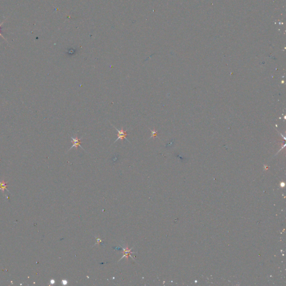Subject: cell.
Wrapping results in <instances>:
<instances>
[{
	"label": "cell",
	"instance_id": "6da1fadb",
	"mask_svg": "<svg viewBox=\"0 0 286 286\" xmlns=\"http://www.w3.org/2000/svg\"><path fill=\"white\" fill-rule=\"evenodd\" d=\"M113 127H114V126H113ZM114 127L116 129V130L117 131H118V139H117L116 140V141H115V142L114 143L116 142L117 141H118V140H119V139L122 140L123 139H126L127 141H128V142H129V141L128 140V139H127V138L126 137V135H127L126 132H125V131H123V129H121V130H118V129L116 128V127Z\"/></svg>",
	"mask_w": 286,
	"mask_h": 286
},
{
	"label": "cell",
	"instance_id": "7a4b0ae2",
	"mask_svg": "<svg viewBox=\"0 0 286 286\" xmlns=\"http://www.w3.org/2000/svg\"><path fill=\"white\" fill-rule=\"evenodd\" d=\"M71 139L72 140V142L73 143V145H72V147L70 148L69 150L68 151H69L71 149H72V148H77L78 146H80L83 149V147H82L81 145V141H80V140L82 139V137H81V138H78V137H73L71 136Z\"/></svg>",
	"mask_w": 286,
	"mask_h": 286
},
{
	"label": "cell",
	"instance_id": "3957f363",
	"mask_svg": "<svg viewBox=\"0 0 286 286\" xmlns=\"http://www.w3.org/2000/svg\"><path fill=\"white\" fill-rule=\"evenodd\" d=\"M150 131L151 132V135L150 138H151V137H156V135H157V132H156V130H153V131H152V130H150Z\"/></svg>",
	"mask_w": 286,
	"mask_h": 286
},
{
	"label": "cell",
	"instance_id": "277c9868",
	"mask_svg": "<svg viewBox=\"0 0 286 286\" xmlns=\"http://www.w3.org/2000/svg\"><path fill=\"white\" fill-rule=\"evenodd\" d=\"M0 185H1V186H0V187H1V188H0V189H3H3H5V188H6V185L5 183H4V182H3V183H0Z\"/></svg>",
	"mask_w": 286,
	"mask_h": 286
},
{
	"label": "cell",
	"instance_id": "5b68a950",
	"mask_svg": "<svg viewBox=\"0 0 286 286\" xmlns=\"http://www.w3.org/2000/svg\"><path fill=\"white\" fill-rule=\"evenodd\" d=\"M0 36H1V37H3V39H5V40H6V41H7V40H6V39H5V37H4V36H3V35H2V34H1V32H0Z\"/></svg>",
	"mask_w": 286,
	"mask_h": 286
},
{
	"label": "cell",
	"instance_id": "8992f818",
	"mask_svg": "<svg viewBox=\"0 0 286 286\" xmlns=\"http://www.w3.org/2000/svg\"><path fill=\"white\" fill-rule=\"evenodd\" d=\"M3 22H2V23H1V24H0V28H1V25L3 24Z\"/></svg>",
	"mask_w": 286,
	"mask_h": 286
}]
</instances>
